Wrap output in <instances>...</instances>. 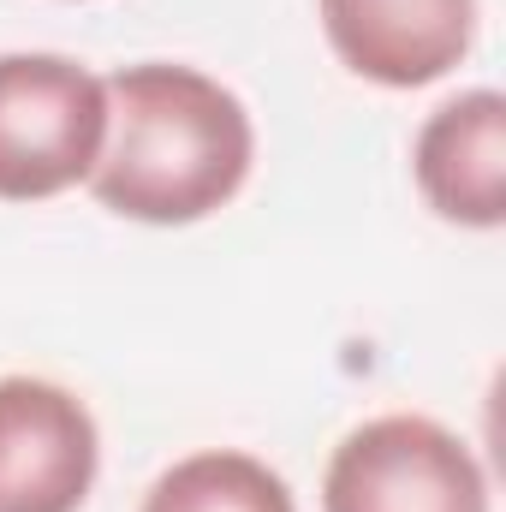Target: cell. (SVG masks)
<instances>
[{
    "label": "cell",
    "instance_id": "3",
    "mask_svg": "<svg viewBox=\"0 0 506 512\" xmlns=\"http://www.w3.org/2000/svg\"><path fill=\"white\" fill-rule=\"evenodd\" d=\"M322 512H489V477L447 423L387 411L334 447Z\"/></svg>",
    "mask_w": 506,
    "mask_h": 512
},
{
    "label": "cell",
    "instance_id": "6",
    "mask_svg": "<svg viewBox=\"0 0 506 512\" xmlns=\"http://www.w3.org/2000/svg\"><path fill=\"white\" fill-rule=\"evenodd\" d=\"M411 179L447 227L495 233L506 221V96L459 90L411 137Z\"/></svg>",
    "mask_w": 506,
    "mask_h": 512
},
{
    "label": "cell",
    "instance_id": "4",
    "mask_svg": "<svg viewBox=\"0 0 506 512\" xmlns=\"http://www.w3.org/2000/svg\"><path fill=\"white\" fill-rule=\"evenodd\" d=\"M102 471V429L72 387L0 376V512H78Z\"/></svg>",
    "mask_w": 506,
    "mask_h": 512
},
{
    "label": "cell",
    "instance_id": "7",
    "mask_svg": "<svg viewBox=\"0 0 506 512\" xmlns=\"http://www.w3.org/2000/svg\"><path fill=\"white\" fill-rule=\"evenodd\" d=\"M137 512H298L286 477L239 447H203L173 459Z\"/></svg>",
    "mask_w": 506,
    "mask_h": 512
},
{
    "label": "cell",
    "instance_id": "2",
    "mask_svg": "<svg viewBox=\"0 0 506 512\" xmlns=\"http://www.w3.org/2000/svg\"><path fill=\"white\" fill-rule=\"evenodd\" d=\"M108 84L72 54H0V203H48L90 179Z\"/></svg>",
    "mask_w": 506,
    "mask_h": 512
},
{
    "label": "cell",
    "instance_id": "1",
    "mask_svg": "<svg viewBox=\"0 0 506 512\" xmlns=\"http://www.w3.org/2000/svg\"><path fill=\"white\" fill-rule=\"evenodd\" d=\"M102 84L108 137L84 185L108 215L137 227H197L245 191L256 126L239 90L185 60H137Z\"/></svg>",
    "mask_w": 506,
    "mask_h": 512
},
{
    "label": "cell",
    "instance_id": "5",
    "mask_svg": "<svg viewBox=\"0 0 506 512\" xmlns=\"http://www.w3.org/2000/svg\"><path fill=\"white\" fill-rule=\"evenodd\" d=\"M334 60L376 90L441 84L477 42V0H316Z\"/></svg>",
    "mask_w": 506,
    "mask_h": 512
}]
</instances>
